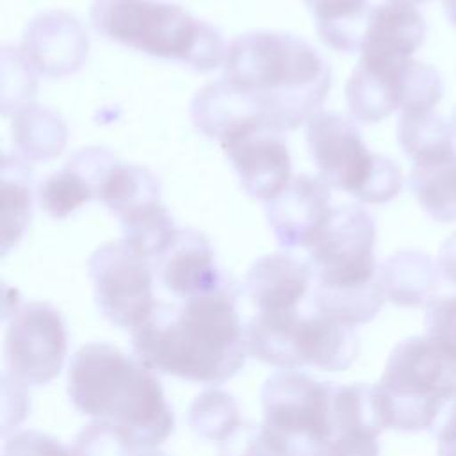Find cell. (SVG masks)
<instances>
[{
    "mask_svg": "<svg viewBox=\"0 0 456 456\" xmlns=\"http://www.w3.org/2000/svg\"><path fill=\"white\" fill-rule=\"evenodd\" d=\"M91 21L105 39L198 71L216 69L228 53L223 36L212 25L164 0H94Z\"/></svg>",
    "mask_w": 456,
    "mask_h": 456,
    "instance_id": "cell-4",
    "label": "cell"
},
{
    "mask_svg": "<svg viewBox=\"0 0 456 456\" xmlns=\"http://www.w3.org/2000/svg\"><path fill=\"white\" fill-rule=\"evenodd\" d=\"M426 337L456 360V292L436 296L426 308Z\"/></svg>",
    "mask_w": 456,
    "mask_h": 456,
    "instance_id": "cell-32",
    "label": "cell"
},
{
    "mask_svg": "<svg viewBox=\"0 0 456 456\" xmlns=\"http://www.w3.org/2000/svg\"><path fill=\"white\" fill-rule=\"evenodd\" d=\"M4 456H75L57 438L41 431H20L9 436L4 444Z\"/></svg>",
    "mask_w": 456,
    "mask_h": 456,
    "instance_id": "cell-33",
    "label": "cell"
},
{
    "mask_svg": "<svg viewBox=\"0 0 456 456\" xmlns=\"http://www.w3.org/2000/svg\"><path fill=\"white\" fill-rule=\"evenodd\" d=\"M314 456H379V445L376 438L333 435L315 451Z\"/></svg>",
    "mask_w": 456,
    "mask_h": 456,
    "instance_id": "cell-34",
    "label": "cell"
},
{
    "mask_svg": "<svg viewBox=\"0 0 456 456\" xmlns=\"http://www.w3.org/2000/svg\"><path fill=\"white\" fill-rule=\"evenodd\" d=\"M401 2H406V4H411V5H417V4H422L426 0H401Z\"/></svg>",
    "mask_w": 456,
    "mask_h": 456,
    "instance_id": "cell-41",
    "label": "cell"
},
{
    "mask_svg": "<svg viewBox=\"0 0 456 456\" xmlns=\"http://www.w3.org/2000/svg\"><path fill=\"white\" fill-rule=\"evenodd\" d=\"M114 155L103 148H84L71 155L62 169L39 185V205L53 219H64L91 200H98L100 187Z\"/></svg>",
    "mask_w": 456,
    "mask_h": 456,
    "instance_id": "cell-16",
    "label": "cell"
},
{
    "mask_svg": "<svg viewBox=\"0 0 456 456\" xmlns=\"http://www.w3.org/2000/svg\"><path fill=\"white\" fill-rule=\"evenodd\" d=\"M330 198V185L324 180L299 175L265 201V217L278 244L285 249L308 248L333 210Z\"/></svg>",
    "mask_w": 456,
    "mask_h": 456,
    "instance_id": "cell-13",
    "label": "cell"
},
{
    "mask_svg": "<svg viewBox=\"0 0 456 456\" xmlns=\"http://www.w3.org/2000/svg\"><path fill=\"white\" fill-rule=\"evenodd\" d=\"M376 390L387 428L431 429L456 394V360L426 335L404 338L392 349Z\"/></svg>",
    "mask_w": 456,
    "mask_h": 456,
    "instance_id": "cell-5",
    "label": "cell"
},
{
    "mask_svg": "<svg viewBox=\"0 0 456 456\" xmlns=\"http://www.w3.org/2000/svg\"><path fill=\"white\" fill-rule=\"evenodd\" d=\"M196 128L221 144L255 126H267L253 102L224 78L205 86L191 103Z\"/></svg>",
    "mask_w": 456,
    "mask_h": 456,
    "instance_id": "cell-20",
    "label": "cell"
},
{
    "mask_svg": "<svg viewBox=\"0 0 456 456\" xmlns=\"http://www.w3.org/2000/svg\"><path fill=\"white\" fill-rule=\"evenodd\" d=\"M426 21L415 5L387 0L370 11L362 57L410 59L424 43Z\"/></svg>",
    "mask_w": 456,
    "mask_h": 456,
    "instance_id": "cell-19",
    "label": "cell"
},
{
    "mask_svg": "<svg viewBox=\"0 0 456 456\" xmlns=\"http://www.w3.org/2000/svg\"><path fill=\"white\" fill-rule=\"evenodd\" d=\"M242 189L255 200L269 201L290 183L292 160L280 132L255 126L223 142Z\"/></svg>",
    "mask_w": 456,
    "mask_h": 456,
    "instance_id": "cell-12",
    "label": "cell"
},
{
    "mask_svg": "<svg viewBox=\"0 0 456 456\" xmlns=\"http://www.w3.org/2000/svg\"><path fill=\"white\" fill-rule=\"evenodd\" d=\"M237 456H274L273 451L262 442V438L258 436V431L255 435H251L248 438V444L244 447V451Z\"/></svg>",
    "mask_w": 456,
    "mask_h": 456,
    "instance_id": "cell-37",
    "label": "cell"
},
{
    "mask_svg": "<svg viewBox=\"0 0 456 456\" xmlns=\"http://www.w3.org/2000/svg\"><path fill=\"white\" fill-rule=\"evenodd\" d=\"M376 224L356 205L333 207L328 221L308 244L306 265L315 292H347L374 285Z\"/></svg>",
    "mask_w": 456,
    "mask_h": 456,
    "instance_id": "cell-7",
    "label": "cell"
},
{
    "mask_svg": "<svg viewBox=\"0 0 456 456\" xmlns=\"http://www.w3.org/2000/svg\"><path fill=\"white\" fill-rule=\"evenodd\" d=\"M94 301L103 317L126 330H137L157 310L153 267L123 240L100 246L89 258Z\"/></svg>",
    "mask_w": 456,
    "mask_h": 456,
    "instance_id": "cell-9",
    "label": "cell"
},
{
    "mask_svg": "<svg viewBox=\"0 0 456 456\" xmlns=\"http://www.w3.org/2000/svg\"><path fill=\"white\" fill-rule=\"evenodd\" d=\"M429 431L438 440V456H456V394L444 404Z\"/></svg>",
    "mask_w": 456,
    "mask_h": 456,
    "instance_id": "cell-35",
    "label": "cell"
},
{
    "mask_svg": "<svg viewBox=\"0 0 456 456\" xmlns=\"http://www.w3.org/2000/svg\"><path fill=\"white\" fill-rule=\"evenodd\" d=\"M442 93L438 71L411 57H362L346 86L347 107L362 123H378L395 110H431Z\"/></svg>",
    "mask_w": 456,
    "mask_h": 456,
    "instance_id": "cell-8",
    "label": "cell"
},
{
    "mask_svg": "<svg viewBox=\"0 0 456 456\" xmlns=\"http://www.w3.org/2000/svg\"><path fill=\"white\" fill-rule=\"evenodd\" d=\"M223 78L246 94L264 123L280 134L321 112L331 86L330 66L314 46L274 30L237 36L228 45Z\"/></svg>",
    "mask_w": 456,
    "mask_h": 456,
    "instance_id": "cell-2",
    "label": "cell"
},
{
    "mask_svg": "<svg viewBox=\"0 0 456 456\" xmlns=\"http://www.w3.org/2000/svg\"><path fill=\"white\" fill-rule=\"evenodd\" d=\"M160 200V183L151 171L135 164L114 162L103 178L98 201L118 217L128 210L159 201Z\"/></svg>",
    "mask_w": 456,
    "mask_h": 456,
    "instance_id": "cell-27",
    "label": "cell"
},
{
    "mask_svg": "<svg viewBox=\"0 0 456 456\" xmlns=\"http://www.w3.org/2000/svg\"><path fill=\"white\" fill-rule=\"evenodd\" d=\"M333 383L299 370H278L262 388V442L274 456H314L333 436Z\"/></svg>",
    "mask_w": 456,
    "mask_h": 456,
    "instance_id": "cell-6",
    "label": "cell"
},
{
    "mask_svg": "<svg viewBox=\"0 0 456 456\" xmlns=\"http://www.w3.org/2000/svg\"><path fill=\"white\" fill-rule=\"evenodd\" d=\"M397 141L413 162L454 150L449 121L433 109L401 112Z\"/></svg>",
    "mask_w": 456,
    "mask_h": 456,
    "instance_id": "cell-29",
    "label": "cell"
},
{
    "mask_svg": "<svg viewBox=\"0 0 456 456\" xmlns=\"http://www.w3.org/2000/svg\"><path fill=\"white\" fill-rule=\"evenodd\" d=\"M358 354V337L353 326L319 312L301 314L292 335L294 370L305 365L321 370H344Z\"/></svg>",
    "mask_w": 456,
    "mask_h": 456,
    "instance_id": "cell-18",
    "label": "cell"
},
{
    "mask_svg": "<svg viewBox=\"0 0 456 456\" xmlns=\"http://www.w3.org/2000/svg\"><path fill=\"white\" fill-rule=\"evenodd\" d=\"M139 445L134 436L107 420H94L86 426L71 447L75 456H130Z\"/></svg>",
    "mask_w": 456,
    "mask_h": 456,
    "instance_id": "cell-31",
    "label": "cell"
},
{
    "mask_svg": "<svg viewBox=\"0 0 456 456\" xmlns=\"http://www.w3.org/2000/svg\"><path fill=\"white\" fill-rule=\"evenodd\" d=\"M12 135L23 155L34 160H46L62 151L66 126L53 110L27 105L14 118Z\"/></svg>",
    "mask_w": 456,
    "mask_h": 456,
    "instance_id": "cell-28",
    "label": "cell"
},
{
    "mask_svg": "<svg viewBox=\"0 0 456 456\" xmlns=\"http://www.w3.org/2000/svg\"><path fill=\"white\" fill-rule=\"evenodd\" d=\"M191 429L207 440L228 444L230 438L242 428V419L235 399L219 388L201 392L189 406Z\"/></svg>",
    "mask_w": 456,
    "mask_h": 456,
    "instance_id": "cell-30",
    "label": "cell"
},
{
    "mask_svg": "<svg viewBox=\"0 0 456 456\" xmlns=\"http://www.w3.org/2000/svg\"><path fill=\"white\" fill-rule=\"evenodd\" d=\"M130 456H167V454L159 451L157 447H137Z\"/></svg>",
    "mask_w": 456,
    "mask_h": 456,
    "instance_id": "cell-39",
    "label": "cell"
},
{
    "mask_svg": "<svg viewBox=\"0 0 456 456\" xmlns=\"http://www.w3.org/2000/svg\"><path fill=\"white\" fill-rule=\"evenodd\" d=\"M30 169L18 157L4 155L2 162V253L23 235L32 207Z\"/></svg>",
    "mask_w": 456,
    "mask_h": 456,
    "instance_id": "cell-26",
    "label": "cell"
},
{
    "mask_svg": "<svg viewBox=\"0 0 456 456\" xmlns=\"http://www.w3.org/2000/svg\"><path fill=\"white\" fill-rule=\"evenodd\" d=\"M235 290L223 287L185 299L178 308L157 306L132 331L137 360L150 370L194 383L219 385L244 365V326L235 306Z\"/></svg>",
    "mask_w": 456,
    "mask_h": 456,
    "instance_id": "cell-1",
    "label": "cell"
},
{
    "mask_svg": "<svg viewBox=\"0 0 456 456\" xmlns=\"http://www.w3.org/2000/svg\"><path fill=\"white\" fill-rule=\"evenodd\" d=\"M312 274L306 262L287 253L260 256L248 271L244 292L256 312H294L306 296Z\"/></svg>",
    "mask_w": 456,
    "mask_h": 456,
    "instance_id": "cell-17",
    "label": "cell"
},
{
    "mask_svg": "<svg viewBox=\"0 0 456 456\" xmlns=\"http://www.w3.org/2000/svg\"><path fill=\"white\" fill-rule=\"evenodd\" d=\"M436 267L442 280L456 287V232L442 242L436 258Z\"/></svg>",
    "mask_w": 456,
    "mask_h": 456,
    "instance_id": "cell-36",
    "label": "cell"
},
{
    "mask_svg": "<svg viewBox=\"0 0 456 456\" xmlns=\"http://www.w3.org/2000/svg\"><path fill=\"white\" fill-rule=\"evenodd\" d=\"M119 223L123 242L146 260L160 256L178 233L171 214L160 200L128 210L119 217Z\"/></svg>",
    "mask_w": 456,
    "mask_h": 456,
    "instance_id": "cell-25",
    "label": "cell"
},
{
    "mask_svg": "<svg viewBox=\"0 0 456 456\" xmlns=\"http://www.w3.org/2000/svg\"><path fill=\"white\" fill-rule=\"evenodd\" d=\"M306 142L319 178L363 201L383 155L372 153L356 125L337 112H317L306 123Z\"/></svg>",
    "mask_w": 456,
    "mask_h": 456,
    "instance_id": "cell-11",
    "label": "cell"
},
{
    "mask_svg": "<svg viewBox=\"0 0 456 456\" xmlns=\"http://www.w3.org/2000/svg\"><path fill=\"white\" fill-rule=\"evenodd\" d=\"M25 59L48 77L77 71L87 53L82 25L66 12H45L27 28L23 39Z\"/></svg>",
    "mask_w": 456,
    "mask_h": 456,
    "instance_id": "cell-15",
    "label": "cell"
},
{
    "mask_svg": "<svg viewBox=\"0 0 456 456\" xmlns=\"http://www.w3.org/2000/svg\"><path fill=\"white\" fill-rule=\"evenodd\" d=\"M333 435H356L378 438L387 429L376 385L351 383L335 385L331 399Z\"/></svg>",
    "mask_w": 456,
    "mask_h": 456,
    "instance_id": "cell-24",
    "label": "cell"
},
{
    "mask_svg": "<svg viewBox=\"0 0 456 456\" xmlns=\"http://www.w3.org/2000/svg\"><path fill=\"white\" fill-rule=\"evenodd\" d=\"M324 41L338 52L362 50L372 5L369 0H305Z\"/></svg>",
    "mask_w": 456,
    "mask_h": 456,
    "instance_id": "cell-23",
    "label": "cell"
},
{
    "mask_svg": "<svg viewBox=\"0 0 456 456\" xmlns=\"http://www.w3.org/2000/svg\"><path fill=\"white\" fill-rule=\"evenodd\" d=\"M153 271L162 287L182 301L208 294L226 283L208 239L191 228L178 230L171 246L155 258Z\"/></svg>",
    "mask_w": 456,
    "mask_h": 456,
    "instance_id": "cell-14",
    "label": "cell"
},
{
    "mask_svg": "<svg viewBox=\"0 0 456 456\" xmlns=\"http://www.w3.org/2000/svg\"><path fill=\"white\" fill-rule=\"evenodd\" d=\"M408 182L431 219L456 223V150L413 162Z\"/></svg>",
    "mask_w": 456,
    "mask_h": 456,
    "instance_id": "cell-22",
    "label": "cell"
},
{
    "mask_svg": "<svg viewBox=\"0 0 456 456\" xmlns=\"http://www.w3.org/2000/svg\"><path fill=\"white\" fill-rule=\"evenodd\" d=\"M449 125H451V132H452V137L456 139V107H454V110H452V116H451V121H449Z\"/></svg>",
    "mask_w": 456,
    "mask_h": 456,
    "instance_id": "cell-40",
    "label": "cell"
},
{
    "mask_svg": "<svg viewBox=\"0 0 456 456\" xmlns=\"http://www.w3.org/2000/svg\"><path fill=\"white\" fill-rule=\"evenodd\" d=\"M68 395L84 415L126 429L139 447L160 445L175 428L159 379L110 344L91 342L73 354Z\"/></svg>",
    "mask_w": 456,
    "mask_h": 456,
    "instance_id": "cell-3",
    "label": "cell"
},
{
    "mask_svg": "<svg viewBox=\"0 0 456 456\" xmlns=\"http://www.w3.org/2000/svg\"><path fill=\"white\" fill-rule=\"evenodd\" d=\"M445 18L451 21V25L456 27V0H442Z\"/></svg>",
    "mask_w": 456,
    "mask_h": 456,
    "instance_id": "cell-38",
    "label": "cell"
},
{
    "mask_svg": "<svg viewBox=\"0 0 456 456\" xmlns=\"http://www.w3.org/2000/svg\"><path fill=\"white\" fill-rule=\"evenodd\" d=\"M66 353V326L52 305H14L5 331L4 374L23 387L45 385L61 372Z\"/></svg>",
    "mask_w": 456,
    "mask_h": 456,
    "instance_id": "cell-10",
    "label": "cell"
},
{
    "mask_svg": "<svg viewBox=\"0 0 456 456\" xmlns=\"http://www.w3.org/2000/svg\"><path fill=\"white\" fill-rule=\"evenodd\" d=\"M440 278L436 264L415 249L390 255L378 269L385 297L399 306H428L438 296Z\"/></svg>",
    "mask_w": 456,
    "mask_h": 456,
    "instance_id": "cell-21",
    "label": "cell"
}]
</instances>
